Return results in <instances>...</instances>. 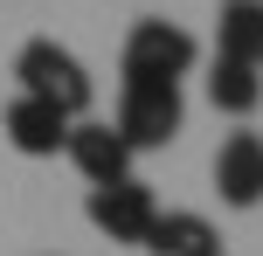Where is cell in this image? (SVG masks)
<instances>
[{
  "label": "cell",
  "mask_w": 263,
  "mask_h": 256,
  "mask_svg": "<svg viewBox=\"0 0 263 256\" xmlns=\"http://www.w3.org/2000/svg\"><path fill=\"white\" fill-rule=\"evenodd\" d=\"M0 132H7V146H14V152H28V160H55V152L69 146V118H63L55 104H42V97H28V90L7 104Z\"/></svg>",
  "instance_id": "5"
},
{
  "label": "cell",
  "mask_w": 263,
  "mask_h": 256,
  "mask_svg": "<svg viewBox=\"0 0 263 256\" xmlns=\"http://www.w3.org/2000/svg\"><path fill=\"white\" fill-rule=\"evenodd\" d=\"M208 104L215 111H229V118H250V111L263 104V76L250 63H229V55H215V69H208Z\"/></svg>",
  "instance_id": "10"
},
{
  "label": "cell",
  "mask_w": 263,
  "mask_h": 256,
  "mask_svg": "<svg viewBox=\"0 0 263 256\" xmlns=\"http://www.w3.org/2000/svg\"><path fill=\"white\" fill-rule=\"evenodd\" d=\"M194 35L180 21H139L125 35V55H118V76L125 83H180L194 69Z\"/></svg>",
  "instance_id": "2"
},
{
  "label": "cell",
  "mask_w": 263,
  "mask_h": 256,
  "mask_svg": "<svg viewBox=\"0 0 263 256\" xmlns=\"http://www.w3.org/2000/svg\"><path fill=\"white\" fill-rule=\"evenodd\" d=\"M215 42H222L215 55L263 69V0H222V14H215Z\"/></svg>",
  "instance_id": "9"
},
{
  "label": "cell",
  "mask_w": 263,
  "mask_h": 256,
  "mask_svg": "<svg viewBox=\"0 0 263 256\" xmlns=\"http://www.w3.org/2000/svg\"><path fill=\"white\" fill-rule=\"evenodd\" d=\"M14 76H21V90H28V97L55 104L69 125H77V118H90V97H97V83H90V69H83L77 55L63 49V42H49V35L21 42V55H14Z\"/></svg>",
  "instance_id": "1"
},
{
  "label": "cell",
  "mask_w": 263,
  "mask_h": 256,
  "mask_svg": "<svg viewBox=\"0 0 263 256\" xmlns=\"http://www.w3.org/2000/svg\"><path fill=\"white\" fill-rule=\"evenodd\" d=\"M153 215H159V194L145 187V180H132V173L90 187V222L111 235V243H132V249H139L145 229H153Z\"/></svg>",
  "instance_id": "4"
},
{
  "label": "cell",
  "mask_w": 263,
  "mask_h": 256,
  "mask_svg": "<svg viewBox=\"0 0 263 256\" xmlns=\"http://www.w3.org/2000/svg\"><path fill=\"white\" fill-rule=\"evenodd\" d=\"M180 118H187L180 83H125V90H118V118H111V132H118L132 152H145V146L180 139Z\"/></svg>",
  "instance_id": "3"
},
{
  "label": "cell",
  "mask_w": 263,
  "mask_h": 256,
  "mask_svg": "<svg viewBox=\"0 0 263 256\" xmlns=\"http://www.w3.org/2000/svg\"><path fill=\"white\" fill-rule=\"evenodd\" d=\"M69 160H77V173L90 180V187H104V180H125L132 173V146L118 132H111V125H97V118H77L69 125Z\"/></svg>",
  "instance_id": "6"
},
{
  "label": "cell",
  "mask_w": 263,
  "mask_h": 256,
  "mask_svg": "<svg viewBox=\"0 0 263 256\" xmlns=\"http://www.w3.org/2000/svg\"><path fill=\"white\" fill-rule=\"evenodd\" d=\"M215 194L229 208H256L263 201V139L256 132L222 139V152H215Z\"/></svg>",
  "instance_id": "7"
},
{
  "label": "cell",
  "mask_w": 263,
  "mask_h": 256,
  "mask_svg": "<svg viewBox=\"0 0 263 256\" xmlns=\"http://www.w3.org/2000/svg\"><path fill=\"white\" fill-rule=\"evenodd\" d=\"M139 249H153V256H222V235H215V222L194 215V208H159Z\"/></svg>",
  "instance_id": "8"
}]
</instances>
